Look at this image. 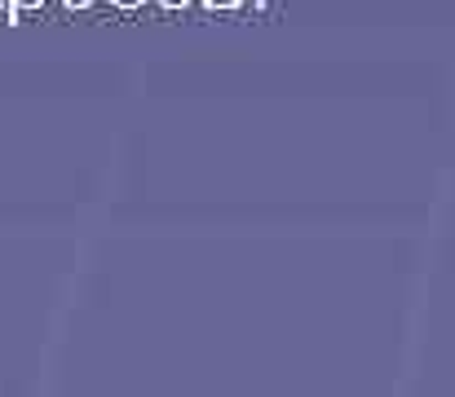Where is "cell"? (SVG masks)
Masks as SVG:
<instances>
[{
    "label": "cell",
    "mask_w": 455,
    "mask_h": 397,
    "mask_svg": "<svg viewBox=\"0 0 455 397\" xmlns=\"http://www.w3.org/2000/svg\"><path fill=\"white\" fill-rule=\"evenodd\" d=\"M40 4H44V0H13V9H9L4 22H22V13H27V9H40Z\"/></svg>",
    "instance_id": "6da1fadb"
},
{
    "label": "cell",
    "mask_w": 455,
    "mask_h": 397,
    "mask_svg": "<svg viewBox=\"0 0 455 397\" xmlns=\"http://www.w3.org/2000/svg\"><path fill=\"white\" fill-rule=\"evenodd\" d=\"M204 4H208V9H212V13H217V9H221V13H226V9H239V4H243V0H204Z\"/></svg>",
    "instance_id": "7a4b0ae2"
},
{
    "label": "cell",
    "mask_w": 455,
    "mask_h": 397,
    "mask_svg": "<svg viewBox=\"0 0 455 397\" xmlns=\"http://www.w3.org/2000/svg\"><path fill=\"white\" fill-rule=\"evenodd\" d=\"M111 4H116V9H142L147 0H111Z\"/></svg>",
    "instance_id": "3957f363"
},
{
    "label": "cell",
    "mask_w": 455,
    "mask_h": 397,
    "mask_svg": "<svg viewBox=\"0 0 455 397\" xmlns=\"http://www.w3.org/2000/svg\"><path fill=\"white\" fill-rule=\"evenodd\" d=\"M62 4H67V9H89L93 0H62Z\"/></svg>",
    "instance_id": "277c9868"
},
{
    "label": "cell",
    "mask_w": 455,
    "mask_h": 397,
    "mask_svg": "<svg viewBox=\"0 0 455 397\" xmlns=\"http://www.w3.org/2000/svg\"><path fill=\"white\" fill-rule=\"evenodd\" d=\"M159 4H164V9H186L190 0H159Z\"/></svg>",
    "instance_id": "5b68a950"
},
{
    "label": "cell",
    "mask_w": 455,
    "mask_h": 397,
    "mask_svg": "<svg viewBox=\"0 0 455 397\" xmlns=\"http://www.w3.org/2000/svg\"><path fill=\"white\" fill-rule=\"evenodd\" d=\"M9 9H13V0H0V13H4V18H9Z\"/></svg>",
    "instance_id": "8992f818"
}]
</instances>
